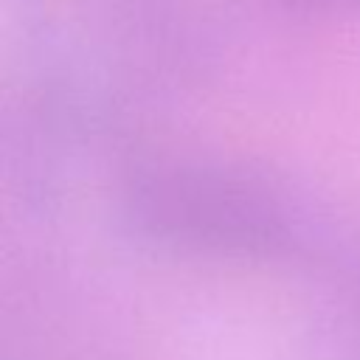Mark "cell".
<instances>
[{
	"label": "cell",
	"mask_w": 360,
	"mask_h": 360,
	"mask_svg": "<svg viewBox=\"0 0 360 360\" xmlns=\"http://www.w3.org/2000/svg\"><path fill=\"white\" fill-rule=\"evenodd\" d=\"M132 211L160 239L228 256H287L312 233L307 200L242 163L155 172L135 188Z\"/></svg>",
	"instance_id": "6da1fadb"
}]
</instances>
